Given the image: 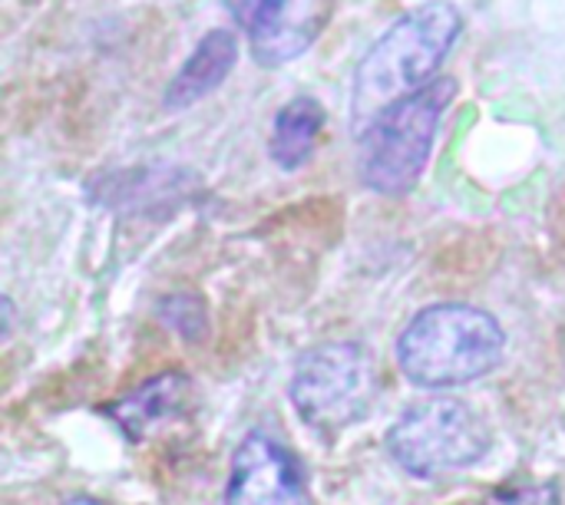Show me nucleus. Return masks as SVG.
<instances>
[{
    "label": "nucleus",
    "instance_id": "f257e3e1",
    "mask_svg": "<svg viewBox=\"0 0 565 505\" xmlns=\"http://www.w3.org/2000/svg\"><path fill=\"white\" fill-rule=\"evenodd\" d=\"M463 33V17L447 0H430L404 13L358 63L351 122L358 136L394 103L434 83V73Z\"/></svg>",
    "mask_w": 565,
    "mask_h": 505
},
{
    "label": "nucleus",
    "instance_id": "f03ea898",
    "mask_svg": "<svg viewBox=\"0 0 565 505\" xmlns=\"http://www.w3.org/2000/svg\"><path fill=\"white\" fill-rule=\"evenodd\" d=\"M507 351L500 321L470 304L424 308L397 341V364L404 377L427 390L473 384L497 370Z\"/></svg>",
    "mask_w": 565,
    "mask_h": 505
},
{
    "label": "nucleus",
    "instance_id": "7ed1b4c3",
    "mask_svg": "<svg viewBox=\"0 0 565 505\" xmlns=\"http://www.w3.org/2000/svg\"><path fill=\"white\" fill-rule=\"evenodd\" d=\"M454 96L457 79L440 76L420 93L387 106L361 132V179L367 189L391 198L417 189L440 129V116Z\"/></svg>",
    "mask_w": 565,
    "mask_h": 505
},
{
    "label": "nucleus",
    "instance_id": "20e7f679",
    "mask_svg": "<svg viewBox=\"0 0 565 505\" xmlns=\"http://www.w3.org/2000/svg\"><path fill=\"white\" fill-rule=\"evenodd\" d=\"M377 387L374 354L354 341H331L301 354L288 394L308 427L334 433L364 420Z\"/></svg>",
    "mask_w": 565,
    "mask_h": 505
},
{
    "label": "nucleus",
    "instance_id": "39448f33",
    "mask_svg": "<svg viewBox=\"0 0 565 505\" xmlns=\"http://www.w3.org/2000/svg\"><path fill=\"white\" fill-rule=\"evenodd\" d=\"M391 460L411 476H440L480 463L490 453V430L477 410L454 397L411 407L387 430Z\"/></svg>",
    "mask_w": 565,
    "mask_h": 505
},
{
    "label": "nucleus",
    "instance_id": "423d86ee",
    "mask_svg": "<svg viewBox=\"0 0 565 505\" xmlns=\"http://www.w3.org/2000/svg\"><path fill=\"white\" fill-rule=\"evenodd\" d=\"M225 505H311L298 460L271 437L248 433L235 456Z\"/></svg>",
    "mask_w": 565,
    "mask_h": 505
},
{
    "label": "nucleus",
    "instance_id": "0eeeda50",
    "mask_svg": "<svg viewBox=\"0 0 565 505\" xmlns=\"http://www.w3.org/2000/svg\"><path fill=\"white\" fill-rule=\"evenodd\" d=\"M189 397H192V380L182 370H166L139 384L132 394L103 407V413L116 423V430L129 443H139L149 430L182 413Z\"/></svg>",
    "mask_w": 565,
    "mask_h": 505
},
{
    "label": "nucleus",
    "instance_id": "6e6552de",
    "mask_svg": "<svg viewBox=\"0 0 565 505\" xmlns=\"http://www.w3.org/2000/svg\"><path fill=\"white\" fill-rule=\"evenodd\" d=\"M238 63V36L232 30H209L199 46L192 50V56L182 63V69L172 76V83L162 93L166 109H189L199 99H205L209 93H215L232 66Z\"/></svg>",
    "mask_w": 565,
    "mask_h": 505
},
{
    "label": "nucleus",
    "instance_id": "1a4fd4ad",
    "mask_svg": "<svg viewBox=\"0 0 565 505\" xmlns=\"http://www.w3.org/2000/svg\"><path fill=\"white\" fill-rule=\"evenodd\" d=\"M334 10V0H288L278 26L252 46V56L258 66L275 69L291 60H298L328 26Z\"/></svg>",
    "mask_w": 565,
    "mask_h": 505
},
{
    "label": "nucleus",
    "instance_id": "9d476101",
    "mask_svg": "<svg viewBox=\"0 0 565 505\" xmlns=\"http://www.w3.org/2000/svg\"><path fill=\"white\" fill-rule=\"evenodd\" d=\"M324 106L311 96H298L291 103H285L275 116V126H271V139H268V155L278 169L285 172H295L301 165L311 162L315 155V146L321 139V129H324Z\"/></svg>",
    "mask_w": 565,
    "mask_h": 505
},
{
    "label": "nucleus",
    "instance_id": "9b49d317",
    "mask_svg": "<svg viewBox=\"0 0 565 505\" xmlns=\"http://www.w3.org/2000/svg\"><path fill=\"white\" fill-rule=\"evenodd\" d=\"M288 0H225L228 13L235 17V23L245 30L248 43H262L281 20Z\"/></svg>",
    "mask_w": 565,
    "mask_h": 505
},
{
    "label": "nucleus",
    "instance_id": "f8f14e48",
    "mask_svg": "<svg viewBox=\"0 0 565 505\" xmlns=\"http://www.w3.org/2000/svg\"><path fill=\"white\" fill-rule=\"evenodd\" d=\"M159 314H162V321H166L172 331H179V334L189 337V341H199V337L205 334V311H202V304H199L195 298H189V294H172V298H166L162 308H159Z\"/></svg>",
    "mask_w": 565,
    "mask_h": 505
},
{
    "label": "nucleus",
    "instance_id": "ddd939ff",
    "mask_svg": "<svg viewBox=\"0 0 565 505\" xmlns=\"http://www.w3.org/2000/svg\"><path fill=\"white\" fill-rule=\"evenodd\" d=\"M480 505H559V490H556V483L516 480V483H507V486L487 493V499Z\"/></svg>",
    "mask_w": 565,
    "mask_h": 505
},
{
    "label": "nucleus",
    "instance_id": "4468645a",
    "mask_svg": "<svg viewBox=\"0 0 565 505\" xmlns=\"http://www.w3.org/2000/svg\"><path fill=\"white\" fill-rule=\"evenodd\" d=\"M63 505H103L99 499H93V496H73V499H66Z\"/></svg>",
    "mask_w": 565,
    "mask_h": 505
}]
</instances>
